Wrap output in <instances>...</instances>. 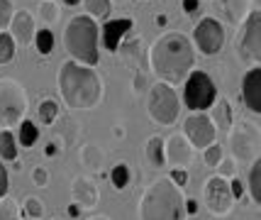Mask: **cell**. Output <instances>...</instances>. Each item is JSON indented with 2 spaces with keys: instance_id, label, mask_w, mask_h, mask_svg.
Wrapping results in <instances>:
<instances>
[{
  "instance_id": "cell-6",
  "label": "cell",
  "mask_w": 261,
  "mask_h": 220,
  "mask_svg": "<svg viewBox=\"0 0 261 220\" xmlns=\"http://www.w3.org/2000/svg\"><path fill=\"white\" fill-rule=\"evenodd\" d=\"M181 110V101L169 83H154L147 93V113L156 125H173Z\"/></svg>"
},
{
  "instance_id": "cell-3",
  "label": "cell",
  "mask_w": 261,
  "mask_h": 220,
  "mask_svg": "<svg viewBox=\"0 0 261 220\" xmlns=\"http://www.w3.org/2000/svg\"><path fill=\"white\" fill-rule=\"evenodd\" d=\"M186 198L181 188L166 179H156L147 186L139 201V220H186Z\"/></svg>"
},
{
  "instance_id": "cell-45",
  "label": "cell",
  "mask_w": 261,
  "mask_h": 220,
  "mask_svg": "<svg viewBox=\"0 0 261 220\" xmlns=\"http://www.w3.org/2000/svg\"><path fill=\"white\" fill-rule=\"evenodd\" d=\"M88 220H113V218H108V215H93V218H88Z\"/></svg>"
},
{
  "instance_id": "cell-19",
  "label": "cell",
  "mask_w": 261,
  "mask_h": 220,
  "mask_svg": "<svg viewBox=\"0 0 261 220\" xmlns=\"http://www.w3.org/2000/svg\"><path fill=\"white\" fill-rule=\"evenodd\" d=\"M210 123L215 125V130L225 132V135L232 130L234 120H232V105H229V101H215V103H213V115H210Z\"/></svg>"
},
{
  "instance_id": "cell-32",
  "label": "cell",
  "mask_w": 261,
  "mask_h": 220,
  "mask_svg": "<svg viewBox=\"0 0 261 220\" xmlns=\"http://www.w3.org/2000/svg\"><path fill=\"white\" fill-rule=\"evenodd\" d=\"M15 59V39L8 32H0V64H10Z\"/></svg>"
},
{
  "instance_id": "cell-1",
  "label": "cell",
  "mask_w": 261,
  "mask_h": 220,
  "mask_svg": "<svg viewBox=\"0 0 261 220\" xmlns=\"http://www.w3.org/2000/svg\"><path fill=\"white\" fill-rule=\"evenodd\" d=\"M195 64L191 39L181 32H166L149 46V69L161 83H183Z\"/></svg>"
},
{
  "instance_id": "cell-46",
  "label": "cell",
  "mask_w": 261,
  "mask_h": 220,
  "mask_svg": "<svg viewBox=\"0 0 261 220\" xmlns=\"http://www.w3.org/2000/svg\"><path fill=\"white\" fill-rule=\"evenodd\" d=\"M66 5H76V3H81V0H64Z\"/></svg>"
},
{
  "instance_id": "cell-48",
  "label": "cell",
  "mask_w": 261,
  "mask_h": 220,
  "mask_svg": "<svg viewBox=\"0 0 261 220\" xmlns=\"http://www.w3.org/2000/svg\"><path fill=\"white\" fill-rule=\"evenodd\" d=\"M27 220H34V218H27Z\"/></svg>"
},
{
  "instance_id": "cell-42",
  "label": "cell",
  "mask_w": 261,
  "mask_h": 220,
  "mask_svg": "<svg viewBox=\"0 0 261 220\" xmlns=\"http://www.w3.org/2000/svg\"><path fill=\"white\" fill-rule=\"evenodd\" d=\"M198 3H200V0H183V10H186V12H195V10H198Z\"/></svg>"
},
{
  "instance_id": "cell-28",
  "label": "cell",
  "mask_w": 261,
  "mask_h": 220,
  "mask_svg": "<svg viewBox=\"0 0 261 220\" xmlns=\"http://www.w3.org/2000/svg\"><path fill=\"white\" fill-rule=\"evenodd\" d=\"M37 115H39V123H42V125H51V123L57 120V115H59L57 101L44 98V101L39 103V108H37Z\"/></svg>"
},
{
  "instance_id": "cell-4",
  "label": "cell",
  "mask_w": 261,
  "mask_h": 220,
  "mask_svg": "<svg viewBox=\"0 0 261 220\" xmlns=\"http://www.w3.org/2000/svg\"><path fill=\"white\" fill-rule=\"evenodd\" d=\"M64 46L76 64L83 66H95L98 64V25L88 15H76L71 17L64 30Z\"/></svg>"
},
{
  "instance_id": "cell-24",
  "label": "cell",
  "mask_w": 261,
  "mask_h": 220,
  "mask_svg": "<svg viewBox=\"0 0 261 220\" xmlns=\"http://www.w3.org/2000/svg\"><path fill=\"white\" fill-rule=\"evenodd\" d=\"M83 8L91 20H108L113 12V3L110 0H83Z\"/></svg>"
},
{
  "instance_id": "cell-47",
  "label": "cell",
  "mask_w": 261,
  "mask_h": 220,
  "mask_svg": "<svg viewBox=\"0 0 261 220\" xmlns=\"http://www.w3.org/2000/svg\"><path fill=\"white\" fill-rule=\"evenodd\" d=\"M110 3H127V0H110Z\"/></svg>"
},
{
  "instance_id": "cell-31",
  "label": "cell",
  "mask_w": 261,
  "mask_h": 220,
  "mask_svg": "<svg viewBox=\"0 0 261 220\" xmlns=\"http://www.w3.org/2000/svg\"><path fill=\"white\" fill-rule=\"evenodd\" d=\"M222 157H225V147L217 144V142H213L210 147H205L203 150V162H205V166H210V169H215Z\"/></svg>"
},
{
  "instance_id": "cell-15",
  "label": "cell",
  "mask_w": 261,
  "mask_h": 220,
  "mask_svg": "<svg viewBox=\"0 0 261 220\" xmlns=\"http://www.w3.org/2000/svg\"><path fill=\"white\" fill-rule=\"evenodd\" d=\"M242 101L251 113H261V69L254 66L242 79Z\"/></svg>"
},
{
  "instance_id": "cell-34",
  "label": "cell",
  "mask_w": 261,
  "mask_h": 220,
  "mask_svg": "<svg viewBox=\"0 0 261 220\" xmlns=\"http://www.w3.org/2000/svg\"><path fill=\"white\" fill-rule=\"evenodd\" d=\"M20 210H22L27 218L39 220V218H42V213H44V206H42V201H39V198L30 196V198H24V203H22V208H20Z\"/></svg>"
},
{
  "instance_id": "cell-2",
  "label": "cell",
  "mask_w": 261,
  "mask_h": 220,
  "mask_svg": "<svg viewBox=\"0 0 261 220\" xmlns=\"http://www.w3.org/2000/svg\"><path fill=\"white\" fill-rule=\"evenodd\" d=\"M59 95L71 110H88L100 101V79L91 71V66H83L76 61H64L57 76Z\"/></svg>"
},
{
  "instance_id": "cell-29",
  "label": "cell",
  "mask_w": 261,
  "mask_h": 220,
  "mask_svg": "<svg viewBox=\"0 0 261 220\" xmlns=\"http://www.w3.org/2000/svg\"><path fill=\"white\" fill-rule=\"evenodd\" d=\"M22 210H20V203L10 196L0 198V220H20Z\"/></svg>"
},
{
  "instance_id": "cell-37",
  "label": "cell",
  "mask_w": 261,
  "mask_h": 220,
  "mask_svg": "<svg viewBox=\"0 0 261 220\" xmlns=\"http://www.w3.org/2000/svg\"><path fill=\"white\" fill-rule=\"evenodd\" d=\"M12 3L10 0H0V30H5L10 25V17H12Z\"/></svg>"
},
{
  "instance_id": "cell-13",
  "label": "cell",
  "mask_w": 261,
  "mask_h": 220,
  "mask_svg": "<svg viewBox=\"0 0 261 220\" xmlns=\"http://www.w3.org/2000/svg\"><path fill=\"white\" fill-rule=\"evenodd\" d=\"M229 150L234 159H256V147H259V139H256V130L251 125H242L239 130H229Z\"/></svg>"
},
{
  "instance_id": "cell-14",
  "label": "cell",
  "mask_w": 261,
  "mask_h": 220,
  "mask_svg": "<svg viewBox=\"0 0 261 220\" xmlns=\"http://www.w3.org/2000/svg\"><path fill=\"white\" fill-rule=\"evenodd\" d=\"M120 59L127 69L135 71V88H142V76H144V66H147V54L142 52V42L139 39H125V44L117 46Z\"/></svg>"
},
{
  "instance_id": "cell-18",
  "label": "cell",
  "mask_w": 261,
  "mask_h": 220,
  "mask_svg": "<svg viewBox=\"0 0 261 220\" xmlns=\"http://www.w3.org/2000/svg\"><path fill=\"white\" fill-rule=\"evenodd\" d=\"M71 196H73V203H76V206H83V208H95V206H98V188H95V184L88 181L86 176H76V179H73Z\"/></svg>"
},
{
  "instance_id": "cell-49",
  "label": "cell",
  "mask_w": 261,
  "mask_h": 220,
  "mask_svg": "<svg viewBox=\"0 0 261 220\" xmlns=\"http://www.w3.org/2000/svg\"><path fill=\"white\" fill-rule=\"evenodd\" d=\"M54 220H59V218H54Z\"/></svg>"
},
{
  "instance_id": "cell-44",
  "label": "cell",
  "mask_w": 261,
  "mask_h": 220,
  "mask_svg": "<svg viewBox=\"0 0 261 220\" xmlns=\"http://www.w3.org/2000/svg\"><path fill=\"white\" fill-rule=\"evenodd\" d=\"M68 213H71V215L76 218V215L81 213V206H76V203H71V206H68Z\"/></svg>"
},
{
  "instance_id": "cell-25",
  "label": "cell",
  "mask_w": 261,
  "mask_h": 220,
  "mask_svg": "<svg viewBox=\"0 0 261 220\" xmlns=\"http://www.w3.org/2000/svg\"><path fill=\"white\" fill-rule=\"evenodd\" d=\"M247 179H249V196H251V201H254V206H259L261 203V159L259 157L254 159Z\"/></svg>"
},
{
  "instance_id": "cell-39",
  "label": "cell",
  "mask_w": 261,
  "mask_h": 220,
  "mask_svg": "<svg viewBox=\"0 0 261 220\" xmlns=\"http://www.w3.org/2000/svg\"><path fill=\"white\" fill-rule=\"evenodd\" d=\"M8 169L3 166V162H0V198L3 196H8Z\"/></svg>"
},
{
  "instance_id": "cell-9",
  "label": "cell",
  "mask_w": 261,
  "mask_h": 220,
  "mask_svg": "<svg viewBox=\"0 0 261 220\" xmlns=\"http://www.w3.org/2000/svg\"><path fill=\"white\" fill-rule=\"evenodd\" d=\"M205 193V208L213 215H227L229 210L234 208V196L229 191V181L225 176L213 174L210 179H205L203 184Z\"/></svg>"
},
{
  "instance_id": "cell-22",
  "label": "cell",
  "mask_w": 261,
  "mask_h": 220,
  "mask_svg": "<svg viewBox=\"0 0 261 220\" xmlns=\"http://www.w3.org/2000/svg\"><path fill=\"white\" fill-rule=\"evenodd\" d=\"M220 5H222V10H225V15H227V20L232 25H239L249 15V12H247L249 0H220Z\"/></svg>"
},
{
  "instance_id": "cell-27",
  "label": "cell",
  "mask_w": 261,
  "mask_h": 220,
  "mask_svg": "<svg viewBox=\"0 0 261 220\" xmlns=\"http://www.w3.org/2000/svg\"><path fill=\"white\" fill-rule=\"evenodd\" d=\"M32 42H34L37 52H39L42 57H49V54H51V49H54V35L49 32V27H44V30H37Z\"/></svg>"
},
{
  "instance_id": "cell-12",
  "label": "cell",
  "mask_w": 261,
  "mask_h": 220,
  "mask_svg": "<svg viewBox=\"0 0 261 220\" xmlns=\"http://www.w3.org/2000/svg\"><path fill=\"white\" fill-rule=\"evenodd\" d=\"M193 162V147L191 142L183 137V132H176L166 139L164 144V164H169L171 169H186Z\"/></svg>"
},
{
  "instance_id": "cell-36",
  "label": "cell",
  "mask_w": 261,
  "mask_h": 220,
  "mask_svg": "<svg viewBox=\"0 0 261 220\" xmlns=\"http://www.w3.org/2000/svg\"><path fill=\"white\" fill-rule=\"evenodd\" d=\"M234 162H237L234 157H227V159L222 157V159H220V164L215 166V169H217V174H220V176H225V179H227V176H234Z\"/></svg>"
},
{
  "instance_id": "cell-8",
  "label": "cell",
  "mask_w": 261,
  "mask_h": 220,
  "mask_svg": "<svg viewBox=\"0 0 261 220\" xmlns=\"http://www.w3.org/2000/svg\"><path fill=\"white\" fill-rule=\"evenodd\" d=\"M239 57L244 61H261V15L259 10H251L244 20H242V30H239Z\"/></svg>"
},
{
  "instance_id": "cell-20",
  "label": "cell",
  "mask_w": 261,
  "mask_h": 220,
  "mask_svg": "<svg viewBox=\"0 0 261 220\" xmlns=\"http://www.w3.org/2000/svg\"><path fill=\"white\" fill-rule=\"evenodd\" d=\"M144 159H147V164L154 166V169L164 166V139H161L159 135H154V137L147 139V144H144Z\"/></svg>"
},
{
  "instance_id": "cell-10",
  "label": "cell",
  "mask_w": 261,
  "mask_h": 220,
  "mask_svg": "<svg viewBox=\"0 0 261 220\" xmlns=\"http://www.w3.org/2000/svg\"><path fill=\"white\" fill-rule=\"evenodd\" d=\"M183 137L191 142L193 150H205L210 147L217 137L215 125L210 123V117L203 115V113H193L183 120Z\"/></svg>"
},
{
  "instance_id": "cell-35",
  "label": "cell",
  "mask_w": 261,
  "mask_h": 220,
  "mask_svg": "<svg viewBox=\"0 0 261 220\" xmlns=\"http://www.w3.org/2000/svg\"><path fill=\"white\" fill-rule=\"evenodd\" d=\"M32 184L37 186V188H44V186L49 184V169H44V166H34L32 169Z\"/></svg>"
},
{
  "instance_id": "cell-33",
  "label": "cell",
  "mask_w": 261,
  "mask_h": 220,
  "mask_svg": "<svg viewBox=\"0 0 261 220\" xmlns=\"http://www.w3.org/2000/svg\"><path fill=\"white\" fill-rule=\"evenodd\" d=\"M39 17L44 20L46 25H54L59 20V8L54 0H42L39 3Z\"/></svg>"
},
{
  "instance_id": "cell-5",
  "label": "cell",
  "mask_w": 261,
  "mask_h": 220,
  "mask_svg": "<svg viewBox=\"0 0 261 220\" xmlns=\"http://www.w3.org/2000/svg\"><path fill=\"white\" fill-rule=\"evenodd\" d=\"M24 113H27L24 88L12 79H0V128H17L24 120Z\"/></svg>"
},
{
  "instance_id": "cell-43",
  "label": "cell",
  "mask_w": 261,
  "mask_h": 220,
  "mask_svg": "<svg viewBox=\"0 0 261 220\" xmlns=\"http://www.w3.org/2000/svg\"><path fill=\"white\" fill-rule=\"evenodd\" d=\"M57 142H46V147H44V154L46 157H54V154H57Z\"/></svg>"
},
{
  "instance_id": "cell-41",
  "label": "cell",
  "mask_w": 261,
  "mask_h": 220,
  "mask_svg": "<svg viewBox=\"0 0 261 220\" xmlns=\"http://www.w3.org/2000/svg\"><path fill=\"white\" fill-rule=\"evenodd\" d=\"M183 208H186V215H195V213H198V203H195L193 198H188V201L183 203Z\"/></svg>"
},
{
  "instance_id": "cell-26",
  "label": "cell",
  "mask_w": 261,
  "mask_h": 220,
  "mask_svg": "<svg viewBox=\"0 0 261 220\" xmlns=\"http://www.w3.org/2000/svg\"><path fill=\"white\" fill-rule=\"evenodd\" d=\"M17 142L22 144V147H34L37 144V139H39V130H37V125H34L32 120H22L20 125H17Z\"/></svg>"
},
{
  "instance_id": "cell-7",
  "label": "cell",
  "mask_w": 261,
  "mask_h": 220,
  "mask_svg": "<svg viewBox=\"0 0 261 220\" xmlns=\"http://www.w3.org/2000/svg\"><path fill=\"white\" fill-rule=\"evenodd\" d=\"M215 98H217V88L205 71H191L186 76L183 103H186L188 110H207V108H213Z\"/></svg>"
},
{
  "instance_id": "cell-30",
  "label": "cell",
  "mask_w": 261,
  "mask_h": 220,
  "mask_svg": "<svg viewBox=\"0 0 261 220\" xmlns=\"http://www.w3.org/2000/svg\"><path fill=\"white\" fill-rule=\"evenodd\" d=\"M129 166H127V164H115L113 169H110V184L115 186V188H117V191H122V188H125L127 184H129Z\"/></svg>"
},
{
  "instance_id": "cell-38",
  "label": "cell",
  "mask_w": 261,
  "mask_h": 220,
  "mask_svg": "<svg viewBox=\"0 0 261 220\" xmlns=\"http://www.w3.org/2000/svg\"><path fill=\"white\" fill-rule=\"evenodd\" d=\"M169 179H171V181H173L176 186H178V188H183V186L188 184V179H191V176H188V172H186V169H171Z\"/></svg>"
},
{
  "instance_id": "cell-21",
  "label": "cell",
  "mask_w": 261,
  "mask_h": 220,
  "mask_svg": "<svg viewBox=\"0 0 261 220\" xmlns=\"http://www.w3.org/2000/svg\"><path fill=\"white\" fill-rule=\"evenodd\" d=\"M81 164L86 169H91V172H100L102 164H105V154H102V150L98 144H86L81 150Z\"/></svg>"
},
{
  "instance_id": "cell-16",
  "label": "cell",
  "mask_w": 261,
  "mask_h": 220,
  "mask_svg": "<svg viewBox=\"0 0 261 220\" xmlns=\"http://www.w3.org/2000/svg\"><path fill=\"white\" fill-rule=\"evenodd\" d=\"M132 30V20H108L102 25V30L98 32V39L102 42V46L108 52H117V46L122 44V39L127 37V32Z\"/></svg>"
},
{
  "instance_id": "cell-23",
  "label": "cell",
  "mask_w": 261,
  "mask_h": 220,
  "mask_svg": "<svg viewBox=\"0 0 261 220\" xmlns=\"http://www.w3.org/2000/svg\"><path fill=\"white\" fill-rule=\"evenodd\" d=\"M17 159V139L10 130L0 132V162H15Z\"/></svg>"
},
{
  "instance_id": "cell-17",
  "label": "cell",
  "mask_w": 261,
  "mask_h": 220,
  "mask_svg": "<svg viewBox=\"0 0 261 220\" xmlns=\"http://www.w3.org/2000/svg\"><path fill=\"white\" fill-rule=\"evenodd\" d=\"M34 32H37V27H34V17L30 15L27 10H15L10 17V37L15 39V44L20 42V44H30L34 39Z\"/></svg>"
},
{
  "instance_id": "cell-11",
  "label": "cell",
  "mask_w": 261,
  "mask_h": 220,
  "mask_svg": "<svg viewBox=\"0 0 261 220\" xmlns=\"http://www.w3.org/2000/svg\"><path fill=\"white\" fill-rule=\"evenodd\" d=\"M193 35H195L198 49H200L203 54H207V57L217 54V52L225 46V30H222V25L217 22L215 17H205V20H200Z\"/></svg>"
},
{
  "instance_id": "cell-40",
  "label": "cell",
  "mask_w": 261,
  "mask_h": 220,
  "mask_svg": "<svg viewBox=\"0 0 261 220\" xmlns=\"http://www.w3.org/2000/svg\"><path fill=\"white\" fill-rule=\"evenodd\" d=\"M229 191H232V196L237 201V198L244 196V184H242L239 179H232V181H229Z\"/></svg>"
}]
</instances>
